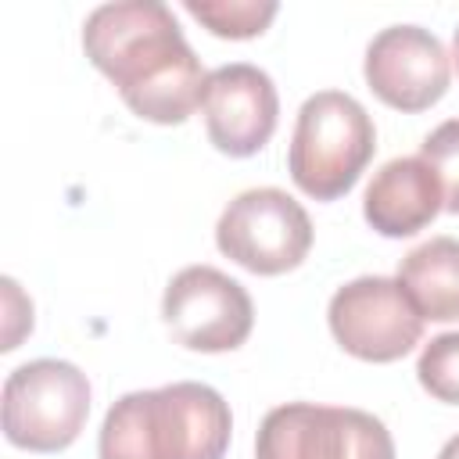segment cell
Returning <instances> with one entry per match:
<instances>
[{
  "instance_id": "ba28073f",
  "label": "cell",
  "mask_w": 459,
  "mask_h": 459,
  "mask_svg": "<svg viewBox=\"0 0 459 459\" xmlns=\"http://www.w3.org/2000/svg\"><path fill=\"white\" fill-rule=\"evenodd\" d=\"M161 316L172 337L190 351H233L251 337V294L215 265L179 269L161 298Z\"/></svg>"
},
{
  "instance_id": "3957f363",
  "label": "cell",
  "mask_w": 459,
  "mask_h": 459,
  "mask_svg": "<svg viewBox=\"0 0 459 459\" xmlns=\"http://www.w3.org/2000/svg\"><path fill=\"white\" fill-rule=\"evenodd\" d=\"M377 151V129L366 108L341 90L312 93L290 136V179L316 201H333L355 186Z\"/></svg>"
},
{
  "instance_id": "30bf717a",
  "label": "cell",
  "mask_w": 459,
  "mask_h": 459,
  "mask_svg": "<svg viewBox=\"0 0 459 459\" xmlns=\"http://www.w3.org/2000/svg\"><path fill=\"white\" fill-rule=\"evenodd\" d=\"M201 108L208 140L230 158H247L269 143L280 115V97L273 79L258 65L237 61L208 75V93Z\"/></svg>"
},
{
  "instance_id": "6da1fadb",
  "label": "cell",
  "mask_w": 459,
  "mask_h": 459,
  "mask_svg": "<svg viewBox=\"0 0 459 459\" xmlns=\"http://www.w3.org/2000/svg\"><path fill=\"white\" fill-rule=\"evenodd\" d=\"M82 47L129 111L147 122L179 126L204 104L208 72L158 0L100 4L82 25Z\"/></svg>"
},
{
  "instance_id": "5bb4252c",
  "label": "cell",
  "mask_w": 459,
  "mask_h": 459,
  "mask_svg": "<svg viewBox=\"0 0 459 459\" xmlns=\"http://www.w3.org/2000/svg\"><path fill=\"white\" fill-rule=\"evenodd\" d=\"M186 11L201 25H208L215 36H230V39L258 36L276 18V4H197V0H186Z\"/></svg>"
},
{
  "instance_id": "7a4b0ae2",
  "label": "cell",
  "mask_w": 459,
  "mask_h": 459,
  "mask_svg": "<svg viewBox=\"0 0 459 459\" xmlns=\"http://www.w3.org/2000/svg\"><path fill=\"white\" fill-rule=\"evenodd\" d=\"M233 416L208 384L179 380L122 394L100 427V459H222Z\"/></svg>"
},
{
  "instance_id": "8992f818",
  "label": "cell",
  "mask_w": 459,
  "mask_h": 459,
  "mask_svg": "<svg viewBox=\"0 0 459 459\" xmlns=\"http://www.w3.org/2000/svg\"><path fill=\"white\" fill-rule=\"evenodd\" d=\"M215 244L247 273L280 276L305 262L312 247V222L287 190L255 186L222 208Z\"/></svg>"
},
{
  "instance_id": "7c38bea8",
  "label": "cell",
  "mask_w": 459,
  "mask_h": 459,
  "mask_svg": "<svg viewBox=\"0 0 459 459\" xmlns=\"http://www.w3.org/2000/svg\"><path fill=\"white\" fill-rule=\"evenodd\" d=\"M398 283L423 319H459V240L430 237L412 247L398 265Z\"/></svg>"
},
{
  "instance_id": "4fadbf2b",
  "label": "cell",
  "mask_w": 459,
  "mask_h": 459,
  "mask_svg": "<svg viewBox=\"0 0 459 459\" xmlns=\"http://www.w3.org/2000/svg\"><path fill=\"white\" fill-rule=\"evenodd\" d=\"M416 377L430 398L459 405V330L441 333L430 344H423L420 362H416Z\"/></svg>"
},
{
  "instance_id": "9c48e42d",
  "label": "cell",
  "mask_w": 459,
  "mask_h": 459,
  "mask_svg": "<svg viewBox=\"0 0 459 459\" xmlns=\"http://www.w3.org/2000/svg\"><path fill=\"white\" fill-rule=\"evenodd\" d=\"M448 79L452 65L441 39L420 25L380 29L366 47V82L398 111H423L437 104Z\"/></svg>"
},
{
  "instance_id": "2e32d148",
  "label": "cell",
  "mask_w": 459,
  "mask_h": 459,
  "mask_svg": "<svg viewBox=\"0 0 459 459\" xmlns=\"http://www.w3.org/2000/svg\"><path fill=\"white\" fill-rule=\"evenodd\" d=\"M437 459H459V434H455V437H448V441H445V448H441V452H437Z\"/></svg>"
},
{
  "instance_id": "52a82bcc",
  "label": "cell",
  "mask_w": 459,
  "mask_h": 459,
  "mask_svg": "<svg viewBox=\"0 0 459 459\" xmlns=\"http://www.w3.org/2000/svg\"><path fill=\"white\" fill-rule=\"evenodd\" d=\"M326 319L337 344L362 362H394L423 337V316L387 276H359L337 287Z\"/></svg>"
},
{
  "instance_id": "9a60e30c",
  "label": "cell",
  "mask_w": 459,
  "mask_h": 459,
  "mask_svg": "<svg viewBox=\"0 0 459 459\" xmlns=\"http://www.w3.org/2000/svg\"><path fill=\"white\" fill-rule=\"evenodd\" d=\"M420 158L434 169L437 183H441V197L445 208L452 215H459V118L441 122L423 143H420Z\"/></svg>"
},
{
  "instance_id": "277c9868",
  "label": "cell",
  "mask_w": 459,
  "mask_h": 459,
  "mask_svg": "<svg viewBox=\"0 0 459 459\" xmlns=\"http://www.w3.org/2000/svg\"><path fill=\"white\" fill-rule=\"evenodd\" d=\"M4 434L29 452L68 448L90 416V380L61 359H36L4 380Z\"/></svg>"
},
{
  "instance_id": "8fae6325",
  "label": "cell",
  "mask_w": 459,
  "mask_h": 459,
  "mask_svg": "<svg viewBox=\"0 0 459 459\" xmlns=\"http://www.w3.org/2000/svg\"><path fill=\"white\" fill-rule=\"evenodd\" d=\"M445 208L441 183L423 158L387 161L366 186L362 215L384 237H412Z\"/></svg>"
},
{
  "instance_id": "e0dca14e",
  "label": "cell",
  "mask_w": 459,
  "mask_h": 459,
  "mask_svg": "<svg viewBox=\"0 0 459 459\" xmlns=\"http://www.w3.org/2000/svg\"><path fill=\"white\" fill-rule=\"evenodd\" d=\"M452 57H455V65H459V29H455V39H452Z\"/></svg>"
},
{
  "instance_id": "5b68a950",
  "label": "cell",
  "mask_w": 459,
  "mask_h": 459,
  "mask_svg": "<svg viewBox=\"0 0 459 459\" xmlns=\"http://www.w3.org/2000/svg\"><path fill=\"white\" fill-rule=\"evenodd\" d=\"M255 459H394V441L373 412L287 402L265 412Z\"/></svg>"
}]
</instances>
